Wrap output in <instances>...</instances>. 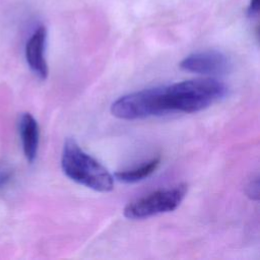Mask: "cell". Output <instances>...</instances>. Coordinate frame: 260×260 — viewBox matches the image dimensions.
<instances>
[{
	"mask_svg": "<svg viewBox=\"0 0 260 260\" xmlns=\"http://www.w3.org/2000/svg\"><path fill=\"white\" fill-rule=\"evenodd\" d=\"M159 164H160V157H153L150 160L140 165L139 167L129 169V170L119 171L115 173L114 176L118 181L123 183H127V184L136 183L152 175L158 168Z\"/></svg>",
	"mask_w": 260,
	"mask_h": 260,
	"instance_id": "7",
	"label": "cell"
},
{
	"mask_svg": "<svg viewBox=\"0 0 260 260\" xmlns=\"http://www.w3.org/2000/svg\"><path fill=\"white\" fill-rule=\"evenodd\" d=\"M18 130L24 156L29 164H32L37 158L39 149V124L31 114L23 113L19 118Z\"/></svg>",
	"mask_w": 260,
	"mask_h": 260,
	"instance_id": "6",
	"label": "cell"
},
{
	"mask_svg": "<svg viewBox=\"0 0 260 260\" xmlns=\"http://www.w3.org/2000/svg\"><path fill=\"white\" fill-rule=\"evenodd\" d=\"M47 43V28L39 25L28 38L25 44V59L30 70L40 78L48 77L49 69L45 57Z\"/></svg>",
	"mask_w": 260,
	"mask_h": 260,
	"instance_id": "5",
	"label": "cell"
},
{
	"mask_svg": "<svg viewBox=\"0 0 260 260\" xmlns=\"http://www.w3.org/2000/svg\"><path fill=\"white\" fill-rule=\"evenodd\" d=\"M13 180V171L6 164H0V191L7 188Z\"/></svg>",
	"mask_w": 260,
	"mask_h": 260,
	"instance_id": "8",
	"label": "cell"
},
{
	"mask_svg": "<svg viewBox=\"0 0 260 260\" xmlns=\"http://www.w3.org/2000/svg\"><path fill=\"white\" fill-rule=\"evenodd\" d=\"M63 173L72 181L98 192L114 188V177L95 158L80 148L74 139H67L61 156Z\"/></svg>",
	"mask_w": 260,
	"mask_h": 260,
	"instance_id": "2",
	"label": "cell"
},
{
	"mask_svg": "<svg viewBox=\"0 0 260 260\" xmlns=\"http://www.w3.org/2000/svg\"><path fill=\"white\" fill-rule=\"evenodd\" d=\"M259 7H260V0H250L248 7H247V14L249 17L254 18L259 14Z\"/></svg>",
	"mask_w": 260,
	"mask_h": 260,
	"instance_id": "10",
	"label": "cell"
},
{
	"mask_svg": "<svg viewBox=\"0 0 260 260\" xmlns=\"http://www.w3.org/2000/svg\"><path fill=\"white\" fill-rule=\"evenodd\" d=\"M187 190L186 184H180L173 188L154 191L128 203L123 213L129 219H144L160 213L171 212L181 204Z\"/></svg>",
	"mask_w": 260,
	"mask_h": 260,
	"instance_id": "3",
	"label": "cell"
},
{
	"mask_svg": "<svg viewBox=\"0 0 260 260\" xmlns=\"http://www.w3.org/2000/svg\"><path fill=\"white\" fill-rule=\"evenodd\" d=\"M111 112L115 117L123 120H137L178 113L170 85L145 88L125 94L112 104Z\"/></svg>",
	"mask_w": 260,
	"mask_h": 260,
	"instance_id": "1",
	"label": "cell"
},
{
	"mask_svg": "<svg viewBox=\"0 0 260 260\" xmlns=\"http://www.w3.org/2000/svg\"><path fill=\"white\" fill-rule=\"evenodd\" d=\"M232 62L222 52L217 50H206L195 52L185 57L180 68L198 74H223L230 71Z\"/></svg>",
	"mask_w": 260,
	"mask_h": 260,
	"instance_id": "4",
	"label": "cell"
},
{
	"mask_svg": "<svg viewBox=\"0 0 260 260\" xmlns=\"http://www.w3.org/2000/svg\"><path fill=\"white\" fill-rule=\"evenodd\" d=\"M247 194L253 200L259 199V180L258 177L252 179L247 186Z\"/></svg>",
	"mask_w": 260,
	"mask_h": 260,
	"instance_id": "9",
	"label": "cell"
}]
</instances>
